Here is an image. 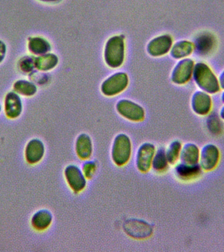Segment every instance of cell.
<instances>
[{
  "instance_id": "obj_11",
  "label": "cell",
  "mask_w": 224,
  "mask_h": 252,
  "mask_svg": "<svg viewBox=\"0 0 224 252\" xmlns=\"http://www.w3.org/2000/svg\"><path fill=\"white\" fill-rule=\"evenodd\" d=\"M174 175L178 180L190 181L199 177L202 170L199 164H188L178 161L174 165Z\"/></svg>"
},
{
  "instance_id": "obj_5",
  "label": "cell",
  "mask_w": 224,
  "mask_h": 252,
  "mask_svg": "<svg viewBox=\"0 0 224 252\" xmlns=\"http://www.w3.org/2000/svg\"><path fill=\"white\" fill-rule=\"evenodd\" d=\"M220 159V152L217 146L206 144L200 149L199 164L202 171H210L218 166Z\"/></svg>"
},
{
  "instance_id": "obj_1",
  "label": "cell",
  "mask_w": 224,
  "mask_h": 252,
  "mask_svg": "<svg viewBox=\"0 0 224 252\" xmlns=\"http://www.w3.org/2000/svg\"><path fill=\"white\" fill-rule=\"evenodd\" d=\"M192 78L198 90L208 94H218L221 90L218 76L206 63H195Z\"/></svg>"
},
{
  "instance_id": "obj_20",
  "label": "cell",
  "mask_w": 224,
  "mask_h": 252,
  "mask_svg": "<svg viewBox=\"0 0 224 252\" xmlns=\"http://www.w3.org/2000/svg\"><path fill=\"white\" fill-rule=\"evenodd\" d=\"M56 64V57L52 54L39 55L35 58V68L41 71L51 70Z\"/></svg>"
},
{
  "instance_id": "obj_6",
  "label": "cell",
  "mask_w": 224,
  "mask_h": 252,
  "mask_svg": "<svg viewBox=\"0 0 224 252\" xmlns=\"http://www.w3.org/2000/svg\"><path fill=\"white\" fill-rule=\"evenodd\" d=\"M213 102L211 94L198 90L193 94L191 106L193 111L200 116H207L211 112Z\"/></svg>"
},
{
  "instance_id": "obj_22",
  "label": "cell",
  "mask_w": 224,
  "mask_h": 252,
  "mask_svg": "<svg viewBox=\"0 0 224 252\" xmlns=\"http://www.w3.org/2000/svg\"><path fill=\"white\" fill-rule=\"evenodd\" d=\"M207 120H206V126L208 130L213 135H217L222 131V120L217 114H208Z\"/></svg>"
},
{
  "instance_id": "obj_9",
  "label": "cell",
  "mask_w": 224,
  "mask_h": 252,
  "mask_svg": "<svg viewBox=\"0 0 224 252\" xmlns=\"http://www.w3.org/2000/svg\"><path fill=\"white\" fill-rule=\"evenodd\" d=\"M3 105L6 117L9 119H17L23 112V103L21 95L14 91L6 94Z\"/></svg>"
},
{
  "instance_id": "obj_10",
  "label": "cell",
  "mask_w": 224,
  "mask_h": 252,
  "mask_svg": "<svg viewBox=\"0 0 224 252\" xmlns=\"http://www.w3.org/2000/svg\"><path fill=\"white\" fill-rule=\"evenodd\" d=\"M117 110L123 117L130 121L141 122L144 119V110L133 102L122 100L117 104Z\"/></svg>"
},
{
  "instance_id": "obj_16",
  "label": "cell",
  "mask_w": 224,
  "mask_h": 252,
  "mask_svg": "<svg viewBox=\"0 0 224 252\" xmlns=\"http://www.w3.org/2000/svg\"><path fill=\"white\" fill-rule=\"evenodd\" d=\"M170 165L167 159L165 149L163 147L157 149L153 157L151 169L157 174H163L167 172Z\"/></svg>"
},
{
  "instance_id": "obj_29",
  "label": "cell",
  "mask_w": 224,
  "mask_h": 252,
  "mask_svg": "<svg viewBox=\"0 0 224 252\" xmlns=\"http://www.w3.org/2000/svg\"><path fill=\"white\" fill-rule=\"evenodd\" d=\"M220 99H221L222 102L224 104V90L222 91L221 94H220Z\"/></svg>"
},
{
  "instance_id": "obj_30",
  "label": "cell",
  "mask_w": 224,
  "mask_h": 252,
  "mask_svg": "<svg viewBox=\"0 0 224 252\" xmlns=\"http://www.w3.org/2000/svg\"><path fill=\"white\" fill-rule=\"evenodd\" d=\"M1 109H2L1 105V104H0V113H1Z\"/></svg>"
},
{
  "instance_id": "obj_7",
  "label": "cell",
  "mask_w": 224,
  "mask_h": 252,
  "mask_svg": "<svg viewBox=\"0 0 224 252\" xmlns=\"http://www.w3.org/2000/svg\"><path fill=\"white\" fill-rule=\"evenodd\" d=\"M216 37L210 32H202L196 35L193 45L194 52L199 56L209 55L216 47Z\"/></svg>"
},
{
  "instance_id": "obj_13",
  "label": "cell",
  "mask_w": 224,
  "mask_h": 252,
  "mask_svg": "<svg viewBox=\"0 0 224 252\" xmlns=\"http://www.w3.org/2000/svg\"><path fill=\"white\" fill-rule=\"evenodd\" d=\"M52 213L47 209H41L35 212L31 218V225L39 232L45 231L53 223Z\"/></svg>"
},
{
  "instance_id": "obj_21",
  "label": "cell",
  "mask_w": 224,
  "mask_h": 252,
  "mask_svg": "<svg viewBox=\"0 0 224 252\" xmlns=\"http://www.w3.org/2000/svg\"><path fill=\"white\" fill-rule=\"evenodd\" d=\"M174 47L176 57L178 59L187 58L194 52V45L190 41H180Z\"/></svg>"
},
{
  "instance_id": "obj_8",
  "label": "cell",
  "mask_w": 224,
  "mask_h": 252,
  "mask_svg": "<svg viewBox=\"0 0 224 252\" xmlns=\"http://www.w3.org/2000/svg\"><path fill=\"white\" fill-rule=\"evenodd\" d=\"M45 154V147L43 142L34 138L29 140L25 150L26 161L30 165L37 164L42 160Z\"/></svg>"
},
{
  "instance_id": "obj_24",
  "label": "cell",
  "mask_w": 224,
  "mask_h": 252,
  "mask_svg": "<svg viewBox=\"0 0 224 252\" xmlns=\"http://www.w3.org/2000/svg\"><path fill=\"white\" fill-rule=\"evenodd\" d=\"M18 68L25 74H30L35 68V59L32 57H22L18 62Z\"/></svg>"
},
{
  "instance_id": "obj_2",
  "label": "cell",
  "mask_w": 224,
  "mask_h": 252,
  "mask_svg": "<svg viewBox=\"0 0 224 252\" xmlns=\"http://www.w3.org/2000/svg\"><path fill=\"white\" fill-rule=\"evenodd\" d=\"M133 155V143L129 135L119 133L112 144L111 158L116 166L123 167L129 163Z\"/></svg>"
},
{
  "instance_id": "obj_18",
  "label": "cell",
  "mask_w": 224,
  "mask_h": 252,
  "mask_svg": "<svg viewBox=\"0 0 224 252\" xmlns=\"http://www.w3.org/2000/svg\"><path fill=\"white\" fill-rule=\"evenodd\" d=\"M14 92L19 95L30 97L37 93V87L33 82L27 80H19L14 83Z\"/></svg>"
},
{
  "instance_id": "obj_26",
  "label": "cell",
  "mask_w": 224,
  "mask_h": 252,
  "mask_svg": "<svg viewBox=\"0 0 224 252\" xmlns=\"http://www.w3.org/2000/svg\"><path fill=\"white\" fill-rule=\"evenodd\" d=\"M219 78V82L220 87H221V90H224V70L222 71L221 74L218 76Z\"/></svg>"
},
{
  "instance_id": "obj_4",
  "label": "cell",
  "mask_w": 224,
  "mask_h": 252,
  "mask_svg": "<svg viewBox=\"0 0 224 252\" xmlns=\"http://www.w3.org/2000/svg\"><path fill=\"white\" fill-rule=\"evenodd\" d=\"M156 151V147L150 142H145L140 146L135 156L136 167L140 172L147 173L151 170Z\"/></svg>"
},
{
  "instance_id": "obj_19",
  "label": "cell",
  "mask_w": 224,
  "mask_h": 252,
  "mask_svg": "<svg viewBox=\"0 0 224 252\" xmlns=\"http://www.w3.org/2000/svg\"><path fill=\"white\" fill-rule=\"evenodd\" d=\"M182 145L181 141L174 140L170 142L167 149H165L167 159L170 165H174L178 162Z\"/></svg>"
},
{
  "instance_id": "obj_17",
  "label": "cell",
  "mask_w": 224,
  "mask_h": 252,
  "mask_svg": "<svg viewBox=\"0 0 224 252\" xmlns=\"http://www.w3.org/2000/svg\"><path fill=\"white\" fill-rule=\"evenodd\" d=\"M28 49L31 54L42 55L46 54L50 50V45L48 41L39 36L29 37L27 43Z\"/></svg>"
},
{
  "instance_id": "obj_14",
  "label": "cell",
  "mask_w": 224,
  "mask_h": 252,
  "mask_svg": "<svg viewBox=\"0 0 224 252\" xmlns=\"http://www.w3.org/2000/svg\"><path fill=\"white\" fill-rule=\"evenodd\" d=\"M180 63L176 68L177 74L175 80L178 84H184L192 78L195 63L192 59L185 58Z\"/></svg>"
},
{
  "instance_id": "obj_25",
  "label": "cell",
  "mask_w": 224,
  "mask_h": 252,
  "mask_svg": "<svg viewBox=\"0 0 224 252\" xmlns=\"http://www.w3.org/2000/svg\"><path fill=\"white\" fill-rule=\"evenodd\" d=\"M7 54V46L4 41L0 40V64L3 62Z\"/></svg>"
},
{
  "instance_id": "obj_3",
  "label": "cell",
  "mask_w": 224,
  "mask_h": 252,
  "mask_svg": "<svg viewBox=\"0 0 224 252\" xmlns=\"http://www.w3.org/2000/svg\"><path fill=\"white\" fill-rule=\"evenodd\" d=\"M64 176L69 189L74 194H80L85 190L88 180L78 165L70 163L67 165L64 168Z\"/></svg>"
},
{
  "instance_id": "obj_12",
  "label": "cell",
  "mask_w": 224,
  "mask_h": 252,
  "mask_svg": "<svg viewBox=\"0 0 224 252\" xmlns=\"http://www.w3.org/2000/svg\"><path fill=\"white\" fill-rule=\"evenodd\" d=\"M75 152L82 160L90 159L93 153V143L89 135L82 133L78 136L75 142Z\"/></svg>"
},
{
  "instance_id": "obj_27",
  "label": "cell",
  "mask_w": 224,
  "mask_h": 252,
  "mask_svg": "<svg viewBox=\"0 0 224 252\" xmlns=\"http://www.w3.org/2000/svg\"><path fill=\"white\" fill-rule=\"evenodd\" d=\"M37 1L45 3H58V2L60 1L61 0H37Z\"/></svg>"
},
{
  "instance_id": "obj_23",
  "label": "cell",
  "mask_w": 224,
  "mask_h": 252,
  "mask_svg": "<svg viewBox=\"0 0 224 252\" xmlns=\"http://www.w3.org/2000/svg\"><path fill=\"white\" fill-rule=\"evenodd\" d=\"M83 173L87 180L92 179L97 172L98 163L95 160L88 159L84 160L82 167Z\"/></svg>"
},
{
  "instance_id": "obj_28",
  "label": "cell",
  "mask_w": 224,
  "mask_h": 252,
  "mask_svg": "<svg viewBox=\"0 0 224 252\" xmlns=\"http://www.w3.org/2000/svg\"><path fill=\"white\" fill-rule=\"evenodd\" d=\"M218 115H219L222 121H224V105L222 106L221 108H220Z\"/></svg>"
},
{
  "instance_id": "obj_15",
  "label": "cell",
  "mask_w": 224,
  "mask_h": 252,
  "mask_svg": "<svg viewBox=\"0 0 224 252\" xmlns=\"http://www.w3.org/2000/svg\"><path fill=\"white\" fill-rule=\"evenodd\" d=\"M200 149L196 144L187 143L182 145L180 159L181 162L196 164L199 160Z\"/></svg>"
}]
</instances>
